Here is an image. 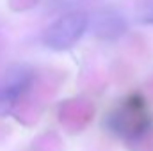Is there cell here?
Masks as SVG:
<instances>
[{
    "label": "cell",
    "instance_id": "obj_3",
    "mask_svg": "<svg viewBox=\"0 0 153 151\" xmlns=\"http://www.w3.org/2000/svg\"><path fill=\"white\" fill-rule=\"evenodd\" d=\"M32 70L25 64L11 66L0 80V114H9L32 84Z\"/></svg>",
    "mask_w": 153,
    "mask_h": 151
},
{
    "label": "cell",
    "instance_id": "obj_5",
    "mask_svg": "<svg viewBox=\"0 0 153 151\" xmlns=\"http://www.w3.org/2000/svg\"><path fill=\"white\" fill-rule=\"evenodd\" d=\"M137 20L143 25H153V0H143L137 9Z\"/></svg>",
    "mask_w": 153,
    "mask_h": 151
},
{
    "label": "cell",
    "instance_id": "obj_2",
    "mask_svg": "<svg viewBox=\"0 0 153 151\" xmlns=\"http://www.w3.org/2000/svg\"><path fill=\"white\" fill-rule=\"evenodd\" d=\"M107 126L111 128V132H114L116 135L123 139H130V141L137 139L150 126V117L144 101L139 96L128 98L114 112H111L107 119Z\"/></svg>",
    "mask_w": 153,
    "mask_h": 151
},
{
    "label": "cell",
    "instance_id": "obj_4",
    "mask_svg": "<svg viewBox=\"0 0 153 151\" xmlns=\"http://www.w3.org/2000/svg\"><path fill=\"white\" fill-rule=\"evenodd\" d=\"M89 29L98 39L116 41L128 30V21L116 9H98L89 16Z\"/></svg>",
    "mask_w": 153,
    "mask_h": 151
},
{
    "label": "cell",
    "instance_id": "obj_1",
    "mask_svg": "<svg viewBox=\"0 0 153 151\" xmlns=\"http://www.w3.org/2000/svg\"><path fill=\"white\" fill-rule=\"evenodd\" d=\"M89 29V14L71 11L53 20L43 32V44L55 52H66L73 48Z\"/></svg>",
    "mask_w": 153,
    "mask_h": 151
}]
</instances>
